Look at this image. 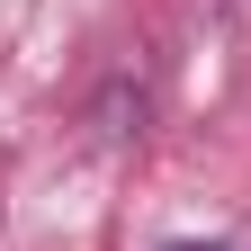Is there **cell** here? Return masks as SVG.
Segmentation results:
<instances>
[{"instance_id":"obj_1","label":"cell","mask_w":251,"mask_h":251,"mask_svg":"<svg viewBox=\"0 0 251 251\" xmlns=\"http://www.w3.org/2000/svg\"><path fill=\"white\" fill-rule=\"evenodd\" d=\"M171 251H225V242H171Z\"/></svg>"}]
</instances>
